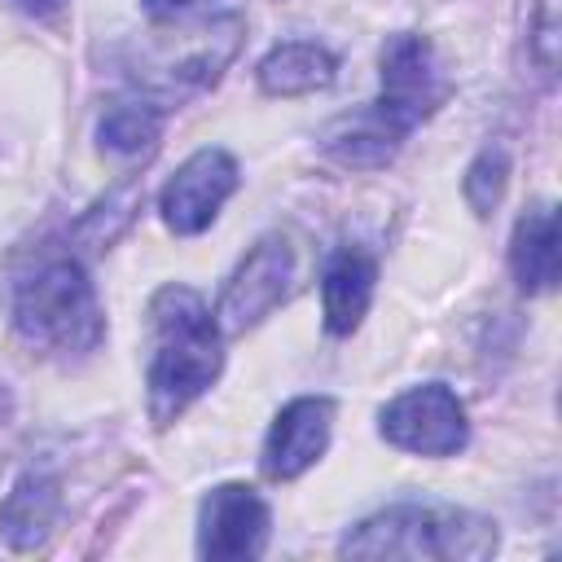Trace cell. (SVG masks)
<instances>
[{
  "label": "cell",
  "mask_w": 562,
  "mask_h": 562,
  "mask_svg": "<svg viewBox=\"0 0 562 562\" xmlns=\"http://www.w3.org/2000/svg\"><path fill=\"white\" fill-rule=\"evenodd\" d=\"M224 369V329L189 285H162L149 299V422L167 430Z\"/></svg>",
  "instance_id": "1"
},
{
  "label": "cell",
  "mask_w": 562,
  "mask_h": 562,
  "mask_svg": "<svg viewBox=\"0 0 562 562\" xmlns=\"http://www.w3.org/2000/svg\"><path fill=\"white\" fill-rule=\"evenodd\" d=\"M13 329L26 347L57 360H88L105 338V312L88 268L70 250H40L9 290Z\"/></svg>",
  "instance_id": "2"
},
{
  "label": "cell",
  "mask_w": 562,
  "mask_h": 562,
  "mask_svg": "<svg viewBox=\"0 0 562 562\" xmlns=\"http://www.w3.org/2000/svg\"><path fill=\"white\" fill-rule=\"evenodd\" d=\"M496 522L452 505H386L356 522L342 540V558H457L479 562L496 553Z\"/></svg>",
  "instance_id": "3"
},
{
  "label": "cell",
  "mask_w": 562,
  "mask_h": 562,
  "mask_svg": "<svg viewBox=\"0 0 562 562\" xmlns=\"http://www.w3.org/2000/svg\"><path fill=\"white\" fill-rule=\"evenodd\" d=\"M241 35H246L241 13L206 18V22L189 26V31H176L171 44L162 48V57L145 61L140 70H132V79L145 83V88L158 92V97H189V92H202V88H211V83L224 75V66L237 57Z\"/></svg>",
  "instance_id": "4"
},
{
  "label": "cell",
  "mask_w": 562,
  "mask_h": 562,
  "mask_svg": "<svg viewBox=\"0 0 562 562\" xmlns=\"http://www.w3.org/2000/svg\"><path fill=\"white\" fill-rule=\"evenodd\" d=\"M378 435L413 457H457L470 443L465 404L443 382L408 386L378 413Z\"/></svg>",
  "instance_id": "5"
},
{
  "label": "cell",
  "mask_w": 562,
  "mask_h": 562,
  "mask_svg": "<svg viewBox=\"0 0 562 562\" xmlns=\"http://www.w3.org/2000/svg\"><path fill=\"white\" fill-rule=\"evenodd\" d=\"M290 281H294V246L281 237V233H268L259 237L241 263L228 272L224 281V294L215 303V321L224 334H246L255 329L263 316H272L285 294H290Z\"/></svg>",
  "instance_id": "6"
},
{
  "label": "cell",
  "mask_w": 562,
  "mask_h": 562,
  "mask_svg": "<svg viewBox=\"0 0 562 562\" xmlns=\"http://www.w3.org/2000/svg\"><path fill=\"white\" fill-rule=\"evenodd\" d=\"M378 66H382V97H378V105L404 132H413L417 123H426L448 101V79H443V66L435 57V44L426 35L395 31L382 44Z\"/></svg>",
  "instance_id": "7"
},
{
  "label": "cell",
  "mask_w": 562,
  "mask_h": 562,
  "mask_svg": "<svg viewBox=\"0 0 562 562\" xmlns=\"http://www.w3.org/2000/svg\"><path fill=\"white\" fill-rule=\"evenodd\" d=\"M237 184H241L237 158L220 145H206L171 171V180L158 193V215L176 237H198L215 224L220 206L237 193Z\"/></svg>",
  "instance_id": "8"
},
{
  "label": "cell",
  "mask_w": 562,
  "mask_h": 562,
  "mask_svg": "<svg viewBox=\"0 0 562 562\" xmlns=\"http://www.w3.org/2000/svg\"><path fill=\"white\" fill-rule=\"evenodd\" d=\"M268 501L246 483H220L198 509V553L211 562H246L268 549Z\"/></svg>",
  "instance_id": "9"
},
{
  "label": "cell",
  "mask_w": 562,
  "mask_h": 562,
  "mask_svg": "<svg viewBox=\"0 0 562 562\" xmlns=\"http://www.w3.org/2000/svg\"><path fill=\"white\" fill-rule=\"evenodd\" d=\"M329 430H334V400L329 395H294L268 426L259 465L272 483H290L303 470H312L325 448H329Z\"/></svg>",
  "instance_id": "10"
},
{
  "label": "cell",
  "mask_w": 562,
  "mask_h": 562,
  "mask_svg": "<svg viewBox=\"0 0 562 562\" xmlns=\"http://www.w3.org/2000/svg\"><path fill=\"white\" fill-rule=\"evenodd\" d=\"M404 136L408 132L378 101H369V105L347 110V114H338V119L325 123L321 154L334 158L338 167H351V171H378V167H386L400 154Z\"/></svg>",
  "instance_id": "11"
},
{
  "label": "cell",
  "mask_w": 562,
  "mask_h": 562,
  "mask_svg": "<svg viewBox=\"0 0 562 562\" xmlns=\"http://www.w3.org/2000/svg\"><path fill=\"white\" fill-rule=\"evenodd\" d=\"M373 290H378V263L373 255L356 250V246H342L329 263H325V277H321V312H325V329L334 338H351L373 303Z\"/></svg>",
  "instance_id": "12"
},
{
  "label": "cell",
  "mask_w": 562,
  "mask_h": 562,
  "mask_svg": "<svg viewBox=\"0 0 562 562\" xmlns=\"http://www.w3.org/2000/svg\"><path fill=\"white\" fill-rule=\"evenodd\" d=\"M509 272L522 294H544L558 285V211L553 202H531L509 233Z\"/></svg>",
  "instance_id": "13"
},
{
  "label": "cell",
  "mask_w": 562,
  "mask_h": 562,
  "mask_svg": "<svg viewBox=\"0 0 562 562\" xmlns=\"http://www.w3.org/2000/svg\"><path fill=\"white\" fill-rule=\"evenodd\" d=\"M338 75V57L316 40H285L263 53L255 79L268 97H307L329 88Z\"/></svg>",
  "instance_id": "14"
},
{
  "label": "cell",
  "mask_w": 562,
  "mask_h": 562,
  "mask_svg": "<svg viewBox=\"0 0 562 562\" xmlns=\"http://www.w3.org/2000/svg\"><path fill=\"white\" fill-rule=\"evenodd\" d=\"M61 514V487L53 474L31 470L13 483V492L0 505V536L13 549H40Z\"/></svg>",
  "instance_id": "15"
},
{
  "label": "cell",
  "mask_w": 562,
  "mask_h": 562,
  "mask_svg": "<svg viewBox=\"0 0 562 562\" xmlns=\"http://www.w3.org/2000/svg\"><path fill=\"white\" fill-rule=\"evenodd\" d=\"M162 136V105L154 97H127L105 105L97 123V145L110 158H145Z\"/></svg>",
  "instance_id": "16"
},
{
  "label": "cell",
  "mask_w": 562,
  "mask_h": 562,
  "mask_svg": "<svg viewBox=\"0 0 562 562\" xmlns=\"http://www.w3.org/2000/svg\"><path fill=\"white\" fill-rule=\"evenodd\" d=\"M505 184H509V154L501 145H487L465 167L461 193H465V202H470L474 215H492L496 202H501V193H505Z\"/></svg>",
  "instance_id": "17"
},
{
  "label": "cell",
  "mask_w": 562,
  "mask_h": 562,
  "mask_svg": "<svg viewBox=\"0 0 562 562\" xmlns=\"http://www.w3.org/2000/svg\"><path fill=\"white\" fill-rule=\"evenodd\" d=\"M558 4H562V0H536V13H531V57L540 61L544 75L558 70V44H562Z\"/></svg>",
  "instance_id": "18"
},
{
  "label": "cell",
  "mask_w": 562,
  "mask_h": 562,
  "mask_svg": "<svg viewBox=\"0 0 562 562\" xmlns=\"http://www.w3.org/2000/svg\"><path fill=\"white\" fill-rule=\"evenodd\" d=\"M145 4V13L154 18V22H180L184 13H193L198 4H206V0H140Z\"/></svg>",
  "instance_id": "19"
},
{
  "label": "cell",
  "mask_w": 562,
  "mask_h": 562,
  "mask_svg": "<svg viewBox=\"0 0 562 562\" xmlns=\"http://www.w3.org/2000/svg\"><path fill=\"white\" fill-rule=\"evenodd\" d=\"M22 13H31V18H48V13H57L66 0H13Z\"/></svg>",
  "instance_id": "20"
}]
</instances>
